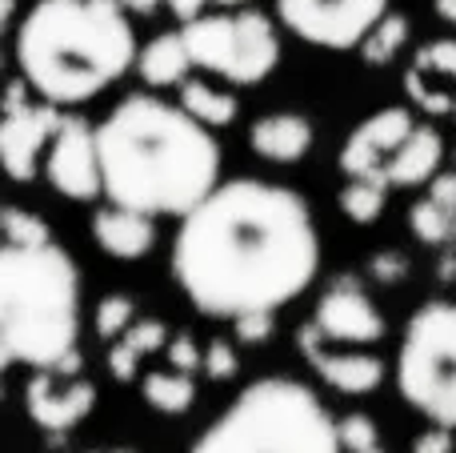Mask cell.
I'll return each instance as SVG.
<instances>
[{"mask_svg": "<svg viewBox=\"0 0 456 453\" xmlns=\"http://www.w3.org/2000/svg\"><path fill=\"white\" fill-rule=\"evenodd\" d=\"M321 237L308 201L273 181H224L181 217L173 277L205 317L276 313L316 277Z\"/></svg>", "mask_w": 456, "mask_h": 453, "instance_id": "1", "label": "cell"}, {"mask_svg": "<svg viewBox=\"0 0 456 453\" xmlns=\"http://www.w3.org/2000/svg\"><path fill=\"white\" fill-rule=\"evenodd\" d=\"M104 197L149 217H184L221 185V144L184 104L133 93L96 125Z\"/></svg>", "mask_w": 456, "mask_h": 453, "instance_id": "2", "label": "cell"}, {"mask_svg": "<svg viewBox=\"0 0 456 453\" xmlns=\"http://www.w3.org/2000/svg\"><path fill=\"white\" fill-rule=\"evenodd\" d=\"M16 69L40 101L85 104L136 64V32L117 0H37L16 24Z\"/></svg>", "mask_w": 456, "mask_h": 453, "instance_id": "3", "label": "cell"}, {"mask_svg": "<svg viewBox=\"0 0 456 453\" xmlns=\"http://www.w3.org/2000/svg\"><path fill=\"white\" fill-rule=\"evenodd\" d=\"M80 342V273L53 241L0 253V353L8 366L61 369Z\"/></svg>", "mask_w": 456, "mask_h": 453, "instance_id": "4", "label": "cell"}, {"mask_svg": "<svg viewBox=\"0 0 456 453\" xmlns=\"http://www.w3.org/2000/svg\"><path fill=\"white\" fill-rule=\"evenodd\" d=\"M192 453H345L337 417L305 382L260 377L197 438Z\"/></svg>", "mask_w": 456, "mask_h": 453, "instance_id": "5", "label": "cell"}, {"mask_svg": "<svg viewBox=\"0 0 456 453\" xmlns=\"http://www.w3.org/2000/svg\"><path fill=\"white\" fill-rule=\"evenodd\" d=\"M396 390L417 414L456 425V305L428 301L409 317L396 350Z\"/></svg>", "mask_w": 456, "mask_h": 453, "instance_id": "6", "label": "cell"}, {"mask_svg": "<svg viewBox=\"0 0 456 453\" xmlns=\"http://www.w3.org/2000/svg\"><path fill=\"white\" fill-rule=\"evenodd\" d=\"M184 45L197 69H208L232 85H260L281 61V40L265 12H216L184 24Z\"/></svg>", "mask_w": 456, "mask_h": 453, "instance_id": "7", "label": "cell"}, {"mask_svg": "<svg viewBox=\"0 0 456 453\" xmlns=\"http://www.w3.org/2000/svg\"><path fill=\"white\" fill-rule=\"evenodd\" d=\"M281 24L316 48H361L364 37L388 16V0H276Z\"/></svg>", "mask_w": 456, "mask_h": 453, "instance_id": "8", "label": "cell"}, {"mask_svg": "<svg viewBox=\"0 0 456 453\" xmlns=\"http://www.w3.org/2000/svg\"><path fill=\"white\" fill-rule=\"evenodd\" d=\"M45 173L61 197L69 201H96L104 197L101 149H96V128L85 117H64L56 128L45 157Z\"/></svg>", "mask_w": 456, "mask_h": 453, "instance_id": "9", "label": "cell"}, {"mask_svg": "<svg viewBox=\"0 0 456 453\" xmlns=\"http://www.w3.org/2000/svg\"><path fill=\"white\" fill-rule=\"evenodd\" d=\"M61 104L45 101V104H16V109H4V120H0V161H4L8 177L16 185L32 181L40 169V157L48 152L56 128H61Z\"/></svg>", "mask_w": 456, "mask_h": 453, "instance_id": "10", "label": "cell"}, {"mask_svg": "<svg viewBox=\"0 0 456 453\" xmlns=\"http://www.w3.org/2000/svg\"><path fill=\"white\" fill-rule=\"evenodd\" d=\"M24 409L48 433L77 430L96 409V385L64 369H37L24 385Z\"/></svg>", "mask_w": 456, "mask_h": 453, "instance_id": "11", "label": "cell"}, {"mask_svg": "<svg viewBox=\"0 0 456 453\" xmlns=\"http://www.w3.org/2000/svg\"><path fill=\"white\" fill-rule=\"evenodd\" d=\"M412 128L417 125H412L409 109H380V112H372L369 120H361V125L348 133L345 149H340V169H345V177H369V181L388 185L385 161L409 141ZM388 189H393V185H388Z\"/></svg>", "mask_w": 456, "mask_h": 453, "instance_id": "12", "label": "cell"}, {"mask_svg": "<svg viewBox=\"0 0 456 453\" xmlns=\"http://www.w3.org/2000/svg\"><path fill=\"white\" fill-rule=\"evenodd\" d=\"M300 350H305L308 366L321 374L324 385H332L337 393H348V398H364V393L380 390V382H385V361L377 358V353L369 350H329V337L321 334V325L316 321H308L305 329H300Z\"/></svg>", "mask_w": 456, "mask_h": 453, "instance_id": "13", "label": "cell"}, {"mask_svg": "<svg viewBox=\"0 0 456 453\" xmlns=\"http://www.w3.org/2000/svg\"><path fill=\"white\" fill-rule=\"evenodd\" d=\"M313 321L321 325V334L329 337V342H340V345H372L385 337V317H380V309L353 281L332 285L329 293L321 297V305H316Z\"/></svg>", "mask_w": 456, "mask_h": 453, "instance_id": "14", "label": "cell"}, {"mask_svg": "<svg viewBox=\"0 0 456 453\" xmlns=\"http://www.w3.org/2000/svg\"><path fill=\"white\" fill-rule=\"evenodd\" d=\"M93 241L117 261H141L152 245H157V229L152 217L141 209H125V205H104L93 217Z\"/></svg>", "mask_w": 456, "mask_h": 453, "instance_id": "15", "label": "cell"}, {"mask_svg": "<svg viewBox=\"0 0 456 453\" xmlns=\"http://www.w3.org/2000/svg\"><path fill=\"white\" fill-rule=\"evenodd\" d=\"M248 144L256 157L276 161V165H292L313 149V125L300 112H268L248 128Z\"/></svg>", "mask_w": 456, "mask_h": 453, "instance_id": "16", "label": "cell"}, {"mask_svg": "<svg viewBox=\"0 0 456 453\" xmlns=\"http://www.w3.org/2000/svg\"><path fill=\"white\" fill-rule=\"evenodd\" d=\"M444 161V136L433 125H417L412 136L385 161V173L393 189H412V185L436 181V169Z\"/></svg>", "mask_w": 456, "mask_h": 453, "instance_id": "17", "label": "cell"}, {"mask_svg": "<svg viewBox=\"0 0 456 453\" xmlns=\"http://www.w3.org/2000/svg\"><path fill=\"white\" fill-rule=\"evenodd\" d=\"M189 69H197V64H192V53H189V45H184V32H160V37L149 40L144 53L136 56V72H141L144 85H152V88L184 85Z\"/></svg>", "mask_w": 456, "mask_h": 453, "instance_id": "18", "label": "cell"}, {"mask_svg": "<svg viewBox=\"0 0 456 453\" xmlns=\"http://www.w3.org/2000/svg\"><path fill=\"white\" fill-rule=\"evenodd\" d=\"M168 325L157 317H136L133 325H128L125 337H117L109 350V374L117 377V382H133L136 374H141V361L149 358V353L157 350H168Z\"/></svg>", "mask_w": 456, "mask_h": 453, "instance_id": "19", "label": "cell"}, {"mask_svg": "<svg viewBox=\"0 0 456 453\" xmlns=\"http://www.w3.org/2000/svg\"><path fill=\"white\" fill-rule=\"evenodd\" d=\"M181 104L208 128H224L236 120L240 104H236L232 93H221V88L205 85V80H184L181 85Z\"/></svg>", "mask_w": 456, "mask_h": 453, "instance_id": "20", "label": "cell"}, {"mask_svg": "<svg viewBox=\"0 0 456 453\" xmlns=\"http://www.w3.org/2000/svg\"><path fill=\"white\" fill-rule=\"evenodd\" d=\"M144 401L160 414H189L192 401H197V385L192 374H149L144 377Z\"/></svg>", "mask_w": 456, "mask_h": 453, "instance_id": "21", "label": "cell"}, {"mask_svg": "<svg viewBox=\"0 0 456 453\" xmlns=\"http://www.w3.org/2000/svg\"><path fill=\"white\" fill-rule=\"evenodd\" d=\"M385 193L388 185L369 181V177H348V185L340 189V213L353 217L356 225H372L380 213H385Z\"/></svg>", "mask_w": 456, "mask_h": 453, "instance_id": "22", "label": "cell"}, {"mask_svg": "<svg viewBox=\"0 0 456 453\" xmlns=\"http://www.w3.org/2000/svg\"><path fill=\"white\" fill-rule=\"evenodd\" d=\"M404 40H409V21H404L401 12H388L385 21L377 24V29L364 37V45H361V56L369 64H388L396 53L404 48Z\"/></svg>", "mask_w": 456, "mask_h": 453, "instance_id": "23", "label": "cell"}, {"mask_svg": "<svg viewBox=\"0 0 456 453\" xmlns=\"http://www.w3.org/2000/svg\"><path fill=\"white\" fill-rule=\"evenodd\" d=\"M409 225H412V233H417L425 245H441V241H449V233L456 225V213L449 205H441L436 197H425V201H417V205L409 209Z\"/></svg>", "mask_w": 456, "mask_h": 453, "instance_id": "24", "label": "cell"}, {"mask_svg": "<svg viewBox=\"0 0 456 453\" xmlns=\"http://www.w3.org/2000/svg\"><path fill=\"white\" fill-rule=\"evenodd\" d=\"M133 321H136V301L128 293H109L101 305H96V334H101L104 342L125 337Z\"/></svg>", "mask_w": 456, "mask_h": 453, "instance_id": "25", "label": "cell"}, {"mask_svg": "<svg viewBox=\"0 0 456 453\" xmlns=\"http://www.w3.org/2000/svg\"><path fill=\"white\" fill-rule=\"evenodd\" d=\"M4 241L8 245H40V241H53L45 217L24 213V209H4Z\"/></svg>", "mask_w": 456, "mask_h": 453, "instance_id": "26", "label": "cell"}, {"mask_svg": "<svg viewBox=\"0 0 456 453\" xmlns=\"http://www.w3.org/2000/svg\"><path fill=\"white\" fill-rule=\"evenodd\" d=\"M337 433H340V446L345 453H361V449H372L377 446V422L369 414H348V417H337Z\"/></svg>", "mask_w": 456, "mask_h": 453, "instance_id": "27", "label": "cell"}, {"mask_svg": "<svg viewBox=\"0 0 456 453\" xmlns=\"http://www.w3.org/2000/svg\"><path fill=\"white\" fill-rule=\"evenodd\" d=\"M404 88H409V96H412V101H417L425 112H452V104H456V96L436 93V88L425 85V69H417V64H412L409 77H404Z\"/></svg>", "mask_w": 456, "mask_h": 453, "instance_id": "28", "label": "cell"}, {"mask_svg": "<svg viewBox=\"0 0 456 453\" xmlns=\"http://www.w3.org/2000/svg\"><path fill=\"white\" fill-rule=\"evenodd\" d=\"M417 69H425V72H441V77H449L456 80V40H433V45H425L417 53Z\"/></svg>", "mask_w": 456, "mask_h": 453, "instance_id": "29", "label": "cell"}, {"mask_svg": "<svg viewBox=\"0 0 456 453\" xmlns=\"http://www.w3.org/2000/svg\"><path fill=\"white\" fill-rule=\"evenodd\" d=\"M236 369H240V358H236V350L216 337V342L205 350V374L213 377V382H228V377H236Z\"/></svg>", "mask_w": 456, "mask_h": 453, "instance_id": "30", "label": "cell"}, {"mask_svg": "<svg viewBox=\"0 0 456 453\" xmlns=\"http://www.w3.org/2000/svg\"><path fill=\"white\" fill-rule=\"evenodd\" d=\"M168 361H173V369H181V374H197V369H205V350H200L189 334H181L168 342Z\"/></svg>", "mask_w": 456, "mask_h": 453, "instance_id": "31", "label": "cell"}, {"mask_svg": "<svg viewBox=\"0 0 456 453\" xmlns=\"http://www.w3.org/2000/svg\"><path fill=\"white\" fill-rule=\"evenodd\" d=\"M236 337L240 342H268L273 337V313H244V317H236Z\"/></svg>", "mask_w": 456, "mask_h": 453, "instance_id": "32", "label": "cell"}, {"mask_svg": "<svg viewBox=\"0 0 456 453\" xmlns=\"http://www.w3.org/2000/svg\"><path fill=\"white\" fill-rule=\"evenodd\" d=\"M452 449H456L452 425H433V430H425L412 441V453H452Z\"/></svg>", "mask_w": 456, "mask_h": 453, "instance_id": "33", "label": "cell"}, {"mask_svg": "<svg viewBox=\"0 0 456 453\" xmlns=\"http://www.w3.org/2000/svg\"><path fill=\"white\" fill-rule=\"evenodd\" d=\"M404 269H409V265H404L401 253H377L372 257V273H377L380 281H401Z\"/></svg>", "mask_w": 456, "mask_h": 453, "instance_id": "34", "label": "cell"}, {"mask_svg": "<svg viewBox=\"0 0 456 453\" xmlns=\"http://www.w3.org/2000/svg\"><path fill=\"white\" fill-rule=\"evenodd\" d=\"M165 4L189 24V21H197V16H205V4H213V0H165Z\"/></svg>", "mask_w": 456, "mask_h": 453, "instance_id": "35", "label": "cell"}, {"mask_svg": "<svg viewBox=\"0 0 456 453\" xmlns=\"http://www.w3.org/2000/svg\"><path fill=\"white\" fill-rule=\"evenodd\" d=\"M428 197H436L441 205H449L452 213H456V177H436L433 181V193Z\"/></svg>", "mask_w": 456, "mask_h": 453, "instance_id": "36", "label": "cell"}, {"mask_svg": "<svg viewBox=\"0 0 456 453\" xmlns=\"http://www.w3.org/2000/svg\"><path fill=\"white\" fill-rule=\"evenodd\" d=\"M117 4H125L128 12H141V16H149V12H157V8H160V0H117Z\"/></svg>", "mask_w": 456, "mask_h": 453, "instance_id": "37", "label": "cell"}, {"mask_svg": "<svg viewBox=\"0 0 456 453\" xmlns=\"http://www.w3.org/2000/svg\"><path fill=\"white\" fill-rule=\"evenodd\" d=\"M433 8L444 24H456V0H433Z\"/></svg>", "mask_w": 456, "mask_h": 453, "instance_id": "38", "label": "cell"}, {"mask_svg": "<svg viewBox=\"0 0 456 453\" xmlns=\"http://www.w3.org/2000/svg\"><path fill=\"white\" fill-rule=\"evenodd\" d=\"M12 8H16V0H0V16L4 21H12Z\"/></svg>", "mask_w": 456, "mask_h": 453, "instance_id": "39", "label": "cell"}, {"mask_svg": "<svg viewBox=\"0 0 456 453\" xmlns=\"http://www.w3.org/2000/svg\"><path fill=\"white\" fill-rule=\"evenodd\" d=\"M213 4H244V0H213Z\"/></svg>", "mask_w": 456, "mask_h": 453, "instance_id": "40", "label": "cell"}, {"mask_svg": "<svg viewBox=\"0 0 456 453\" xmlns=\"http://www.w3.org/2000/svg\"><path fill=\"white\" fill-rule=\"evenodd\" d=\"M361 453H385V449H380V446H372V449H361Z\"/></svg>", "mask_w": 456, "mask_h": 453, "instance_id": "41", "label": "cell"}, {"mask_svg": "<svg viewBox=\"0 0 456 453\" xmlns=\"http://www.w3.org/2000/svg\"><path fill=\"white\" fill-rule=\"evenodd\" d=\"M101 453H133V449H101Z\"/></svg>", "mask_w": 456, "mask_h": 453, "instance_id": "42", "label": "cell"}, {"mask_svg": "<svg viewBox=\"0 0 456 453\" xmlns=\"http://www.w3.org/2000/svg\"><path fill=\"white\" fill-rule=\"evenodd\" d=\"M452 117H456V104H452Z\"/></svg>", "mask_w": 456, "mask_h": 453, "instance_id": "43", "label": "cell"}]
</instances>
